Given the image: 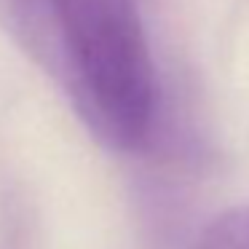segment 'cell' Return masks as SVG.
<instances>
[{"instance_id":"7a4b0ae2","label":"cell","mask_w":249,"mask_h":249,"mask_svg":"<svg viewBox=\"0 0 249 249\" xmlns=\"http://www.w3.org/2000/svg\"><path fill=\"white\" fill-rule=\"evenodd\" d=\"M196 249H249V204L217 214L201 231Z\"/></svg>"},{"instance_id":"6da1fadb","label":"cell","mask_w":249,"mask_h":249,"mask_svg":"<svg viewBox=\"0 0 249 249\" xmlns=\"http://www.w3.org/2000/svg\"><path fill=\"white\" fill-rule=\"evenodd\" d=\"M56 67L89 129L115 150L153 134L158 83L137 0H46Z\"/></svg>"}]
</instances>
